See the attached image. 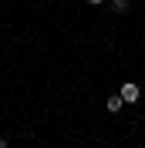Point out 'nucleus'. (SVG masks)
<instances>
[{"label":"nucleus","mask_w":145,"mask_h":148,"mask_svg":"<svg viewBox=\"0 0 145 148\" xmlns=\"http://www.w3.org/2000/svg\"><path fill=\"white\" fill-rule=\"evenodd\" d=\"M118 94H122L125 101H132V104H135L138 98H142V88H138L135 81H125V84H122V91H118Z\"/></svg>","instance_id":"nucleus-1"},{"label":"nucleus","mask_w":145,"mask_h":148,"mask_svg":"<svg viewBox=\"0 0 145 148\" xmlns=\"http://www.w3.org/2000/svg\"><path fill=\"white\" fill-rule=\"evenodd\" d=\"M108 7H111V14H128V7H132V0H111Z\"/></svg>","instance_id":"nucleus-2"},{"label":"nucleus","mask_w":145,"mask_h":148,"mask_svg":"<svg viewBox=\"0 0 145 148\" xmlns=\"http://www.w3.org/2000/svg\"><path fill=\"white\" fill-rule=\"evenodd\" d=\"M122 104H125L122 94H111V98H108V111H122Z\"/></svg>","instance_id":"nucleus-3"},{"label":"nucleus","mask_w":145,"mask_h":148,"mask_svg":"<svg viewBox=\"0 0 145 148\" xmlns=\"http://www.w3.org/2000/svg\"><path fill=\"white\" fill-rule=\"evenodd\" d=\"M88 3H91V7H98V3H105V0H88Z\"/></svg>","instance_id":"nucleus-4"},{"label":"nucleus","mask_w":145,"mask_h":148,"mask_svg":"<svg viewBox=\"0 0 145 148\" xmlns=\"http://www.w3.org/2000/svg\"><path fill=\"white\" fill-rule=\"evenodd\" d=\"M7 145H10V141H7V138H0V148H7Z\"/></svg>","instance_id":"nucleus-5"}]
</instances>
